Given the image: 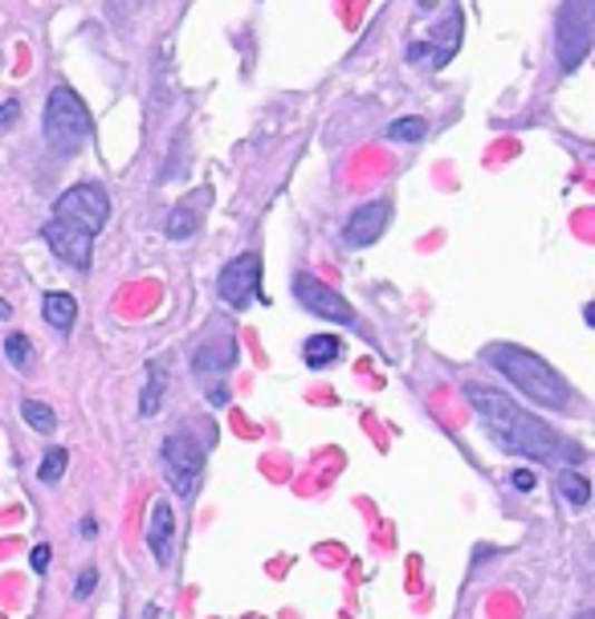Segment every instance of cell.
<instances>
[{"instance_id": "6da1fadb", "label": "cell", "mask_w": 595, "mask_h": 619, "mask_svg": "<svg viewBox=\"0 0 595 619\" xmlns=\"http://www.w3.org/2000/svg\"><path fill=\"white\" fill-rule=\"evenodd\" d=\"M465 395H469V404L477 407V416H481L486 432L494 436V444L506 449V453L530 456V461H559L563 453L572 456V461L584 456V449H567V444L559 441V432L550 429L547 420L530 416L526 407H518L510 395H501L498 387L469 383Z\"/></svg>"}, {"instance_id": "5b68a950", "label": "cell", "mask_w": 595, "mask_h": 619, "mask_svg": "<svg viewBox=\"0 0 595 619\" xmlns=\"http://www.w3.org/2000/svg\"><path fill=\"white\" fill-rule=\"evenodd\" d=\"M555 46H559V66L575 70L592 49V0H567L555 24Z\"/></svg>"}, {"instance_id": "9c48e42d", "label": "cell", "mask_w": 595, "mask_h": 619, "mask_svg": "<svg viewBox=\"0 0 595 619\" xmlns=\"http://www.w3.org/2000/svg\"><path fill=\"white\" fill-rule=\"evenodd\" d=\"M388 220H392V204H388V200L359 204L355 213L347 216V225H343V245H351V249H368V245H375V240L383 237V228H388Z\"/></svg>"}, {"instance_id": "277c9868", "label": "cell", "mask_w": 595, "mask_h": 619, "mask_svg": "<svg viewBox=\"0 0 595 619\" xmlns=\"http://www.w3.org/2000/svg\"><path fill=\"white\" fill-rule=\"evenodd\" d=\"M53 220L78 228V233H86V237H95V233H103L110 220L107 191L98 188V184H74V188L61 191L58 204H53Z\"/></svg>"}, {"instance_id": "4fadbf2b", "label": "cell", "mask_w": 595, "mask_h": 619, "mask_svg": "<svg viewBox=\"0 0 595 619\" xmlns=\"http://www.w3.org/2000/svg\"><path fill=\"white\" fill-rule=\"evenodd\" d=\"M213 200V191L201 188V191H192V200L176 204L172 208V216H167V237L172 240H188L196 228H201V213H196V204H208Z\"/></svg>"}, {"instance_id": "d4e9b609", "label": "cell", "mask_w": 595, "mask_h": 619, "mask_svg": "<svg viewBox=\"0 0 595 619\" xmlns=\"http://www.w3.org/2000/svg\"><path fill=\"white\" fill-rule=\"evenodd\" d=\"M21 119V107H17V102H0V127H12V122Z\"/></svg>"}, {"instance_id": "d6986e66", "label": "cell", "mask_w": 595, "mask_h": 619, "mask_svg": "<svg viewBox=\"0 0 595 619\" xmlns=\"http://www.w3.org/2000/svg\"><path fill=\"white\" fill-rule=\"evenodd\" d=\"M66 464H70V453L53 444V449H46V456H41V464H37V476H41L46 485H58L61 473H66Z\"/></svg>"}, {"instance_id": "484cf974", "label": "cell", "mask_w": 595, "mask_h": 619, "mask_svg": "<svg viewBox=\"0 0 595 619\" xmlns=\"http://www.w3.org/2000/svg\"><path fill=\"white\" fill-rule=\"evenodd\" d=\"M82 538H95V518H82Z\"/></svg>"}, {"instance_id": "2e32d148", "label": "cell", "mask_w": 595, "mask_h": 619, "mask_svg": "<svg viewBox=\"0 0 595 619\" xmlns=\"http://www.w3.org/2000/svg\"><path fill=\"white\" fill-rule=\"evenodd\" d=\"M343 355V343L334 338V334H310L306 343H302V358H306V367H326L334 358Z\"/></svg>"}, {"instance_id": "5bb4252c", "label": "cell", "mask_w": 595, "mask_h": 619, "mask_svg": "<svg viewBox=\"0 0 595 619\" xmlns=\"http://www.w3.org/2000/svg\"><path fill=\"white\" fill-rule=\"evenodd\" d=\"M41 314H46V322L53 331H70L74 318H78V302L70 294H61V289H53V294L41 298Z\"/></svg>"}, {"instance_id": "7c38bea8", "label": "cell", "mask_w": 595, "mask_h": 619, "mask_svg": "<svg viewBox=\"0 0 595 619\" xmlns=\"http://www.w3.org/2000/svg\"><path fill=\"white\" fill-rule=\"evenodd\" d=\"M237 363V343L233 338H216V343H204L196 355H192V371L196 375H221Z\"/></svg>"}, {"instance_id": "7402d4cb", "label": "cell", "mask_w": 595, "mask_h": 619, "mask_svg": "<svg viewBox=\"0 0 595 619\" xmlns=\"http://www.w3.org/2000/svg\"><path fill=\"white\" fill-rule=\"evenodd\" d=\"M510 485L518 489V493H535V489H538V473H530V469H514Z\"/></svg>"}, {"instance_id": "ba28073f", "label": "cell", "mask_w": 595, "mask_h": 619, "mask_svg": "<svg viewBox=\"0 0 595 619\" xmlns=\"http://www.w3.org/2000/svg\"><path fill=\"white\" fill-rule=\"evenodd\" d=\"M294 298L302 302V310H310V314H322V318H331V322L355 326V310H351V302H347L343 294H334L331 286L314 282V277H306V274L294 277Z\"/></svg>"}, {"instance_id": "8fae6325", "label": "cell", "mask_w": 595, "mask_h": 619, "mask_svg": "<svg viewBox=\"0 0 595 619\" xmlns=\"http://www.w3.org/2000/svg\"><path fill=\"white\" fill-rule=\"evenodd\" d=\"M147 547H152L159 567L172 562V550H176V510H172L167 501H155L152 525H147Z\"/></svg>"}, {"instance_id": "3957f363", "label": "cell", "mask_w": 595, "mask_h": 619, "mask_svg": "<svg viewBox=\"0 0 595 619\" xmlns=\"http://www.w3.org/2000/svg\"><path fill=\"white\" fill-rule=\"evenodd\" d=\"M46 139L58 155H74L90 139V110L70 86H53L46 102Z\"/></svg>"}, {"instance_id": "cb8c5ba5", "label": "cell", "mask_w": 595, "mask_h": 619, "mask_svg": "<svg viewBox=\"0 0 595 619\" xmlns=\"http://www.w3.org/2000/svg\"><path fill=\"white\" fill-rule=\"evenodd\" d=\"M49 559H53V550H49L46 542L29 550V567H33V574H46L49 571Z\"/></svg>"}, {"instance_id": "e0dca14e", "label": "cell", "mask_w": 595, "mask_h": 619, "mask_svg": "<svg viewBox=\"0 0 595 619\" xmlns=\"http://www.w3.org/2000/svg\"><path fill=\"white\" fill-rule=\"evenodd\" d=\"M559 493L567 498V505L584 510L587 501H592V481H587L584 473H575V469H563V473H559Z\"/></svg>"}, {"instance_id": "ffe728a7", "label": "cell", "mask_w": 595, "mask_h": 619, "mask_svg": "<svg viewBox=\"0 0 595 619\" xmlns=\"http://www.w3.org/2000/svg\"><path fill=\"white\" fill-rule=\"evenodd\" d=\"M425 135H429V122L417 119V115H412V119H396L392 127H388V139H396V144H420Z\"/></svg>"}, {"instance_id": "ac0fdd59", "label": "cell", "mask_w": 595, "mask_h": 619, "mask_svg": "<svg viewBox=\"0 0 595 619\" xmlns=\"http://www.w3.org/2000/svg\"><path fill=\"white\" fill-rule=\"evenodd\" d=\"M21 416L25 424L33 432H41V436H49V432L58 429V416H53V407L41 404V400H21Z\"/></svg>"}, {"instance_id": "52a82bcc", "label": "cell", "mask_w": 595, "mask_h": 619, "mask_svg": "<svg viewBox=\"0 0 595 619\" xmlns=\"http://www.w3.org/2000/svg\"><path fill=\"white\" fill-rule=\"evenodd\" d=\"M216 294H221V302L233 310H245L253 298L270 302L262 294V257H257V253H241V257H233V262L221 269Z\"/></svg>"}, {"instance_id": "9a60e30c", "label": "cell", "mask_w": 595, "mask_h": 619, "mask_svg": "<svg viewBox=\"0 0 595 619\" xmlns=\"http://www.w3.org/2000/svg\"><path fill=\"white\" fill-rule=\"evenodd\" d=\"M164 395H167V375L159 371V363H147V383H144V395H139V416L144 420L159 416Z\"/></svg>"}, {"instance_id": "7a4b0ae2", "label": "cell", "mask_w": 595, "mask_h": 619, "mask_svg": "<svg viewBox=\"0 0 595 619\" xmlns=\"http://www.w3.org/2000/svg\"><path fill=\"white\" fill-rule=\"evenodd\" d=\"M486 363L489 367H498V375H506V380H510L523 395H530L535 404H543V407L572 404V387L563 383V375H555L550 363H543V358L523 351V346H514V343L486 346Z\"/></svg>"}, {"instance_id": "30bf717a", "label": "cell", "mask_w": 595, "mask_h": 619, "mask_svg": "<svg viewBox=\"0 0 595 619\" xmlns=\"http://www.w3.org/2000/svg\"><path fill=\"white\" fill-rule=\"evenodd\" d=\"M41 237H46V245L53 249V257L66 265H74V269H86L90 265V240L86 233H78V228L61 225V220H46L41 225Z\"/></svg>"}, {"instance_id": "4316f807", "label": "cell", "mask_w": 595, "mask_h": 619, "mask_svg": "<svg viewBox=\"0 0 595 619\" xmlns=\"http://www.w3.org/2000/svg\"><path fill=\"white\" fill-rule=\"evenodd\" d=\"M0 318H9V302L0 298Z\"/></svg>"}, {"instance_id": "83f0119b", "label": "cell", "mask_w": 595, "mask_h": 619, "mask_svg": "<svg viewBox=\"0 0 595 619\" xmlns=\"http://www.w3.org/2000/svg\"><path fill=\"white\" fill-rule=\"evenodd\" d=\"M575 619H595V611H579V616H575Z\"/></svg>"}, {"instance_id": "44dd1931", "label": "cell", "mask_w": 595, "mask_h": 619, "mask_svg": "<svg viewBox=\"0 0 595 619\" xmlns=\"http://www.w3.org/2000/svg\"><path fill=\"white\" fill-rule=\"evenodd\" d=\"M4 355H9L12 367L25 371V367H29V358H33V346H29V338H25V334H9V338H4Z\"/></svg>"}, {"instance_id": "603a6c76", "label": "cell", "mask_w": 595, "mask_h": 619, "mask_svg": "<svg viewBox=\"0 0 595 619\" xmlns=\"http://www.w3.org/2000/svg\"><path fill=\"white\" fill-rule=\"evenodd\" d=\"M95 587H98V571H95V567H86V571L78 574V583H74V599H86L90 591H95Z\"/></svg>"}, {"instance_id": "8992f818", "label": "cell", "mask_w": 595, "mask_h": 619, "mask_svg": "<svg viewBox=\"0 0 595 619\" xmlns=\"http://www.w3.org/2000/svg\"><path fill=\"white\" fill-rule=\"evenodd\" d=\"M159 456H164V481L172 485V493L179 498H192L204 481V456L201 449L188 441V436H167L159 444Z\"/></svg>"}]
</instances>
